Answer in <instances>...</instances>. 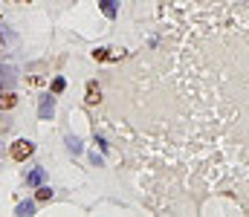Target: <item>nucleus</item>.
Segmentation results:
<instances>
[{
  "mask_svg": "<svg viewBox=\"0 0 249 217\" xmlns=\"http://www.w3.org/2000/svg\"><path fill=\"white\" fill-rule=\"evenodd\" d=\"M9 153H12L15 162H23V159H29V156L35 153V142H32V139H18V142H12Z\"/></svg>",
  "mask_w": 249,
  "mask_h": 217,
  "instance_id": "f257e3e1",
  "label": "nucleus"
},
{
  "mask_svg": "<svg viewBox=\"0 0 249 217\" xmlns=\"http://www.w3.org/2000/svg\"><path fill=\"white\" fill-rule=\"evenodd\" d=\"M55 116V93H47L41 96V104H38V119L41 122H50Z\"/></svg>",
  "mask_w": 249,
  "mask_h": 217,
  "instance_id": "f03ea898",
  "label": "nucleus"
},
{
  "mask_svg": "<svg viewBox=\"0 0 249 217\" xmlns=\"http://www.w3.org/2000/svg\"><path fill=\"white\" fill-rule=\"evenodd\" d=\"M124 52H116V50H107V47H99V50H93V58L96 61H119Z\"/></svg>",
  "mask_w": 249,
  "mask_h": 217,
  "instance_id": "7ed1b4c3",
  "label": "nucleus"
},
{
  "mask_svg": "<svg viewBox=\"0 0 249 217\" xmlns=\"http://www.w3.org/2000/svg\"><path fill=\"white\" fill-rule=\"evenodd\" d=\"M84 101H87V104H99V101H102V87H99L96 81H87V96H84Z\"/></svg>",
  "mask_w": 249,
  "mask_h": 217,
  "instance_id": "20e7f679",
  "label": "nucleus"
},
{
  "mask_svg": "<svg viewBox=\"0 0 249 217\" xmlns=\"http://www.w3.org/2000/svg\"><path fill=\"white\" fill-rule=\"evenodd\" d=\"M99 9H102V15H105V17H110V20H113V17L119 15V0H99Z\"/></svg>",
  "mask_w": 249,
  "mask_h": 217,
  "instance_id": "39448f33",
  "label": "nucleus"
},
{
  "mask_svg": "<svg viewBox=\"0 0 249 217\" xmlns=\"http://www.w3.org/2000/svg\"><path fill=\"white\" fill-rule=\"evenodd\" d=\"M18 104V96L12 90H0V110H12Z\"/></svg>",
  "mask_w": 249,
  "mask_h": 217,
  "instance_id": "423d86ee",
  "label": "nucleus"
},
{
  "mask_svg": "<svg viewBox=\"0 0 249 217\" xmlns=\"http://www.w3.org/2000/svg\"><path fill=\"white\" fill-rule=\"evenodd\" d=\"M15 78H18V72L12 70V67H0V90H3V87H12Z\"/></svg>",
  "mask_w": 249,
  "mask_h": 217,
  "instance_id": "0eeeda50",
  "label": "nucleus"
},
{
  "mask_svg": "<svg viewBox=\"0 0 249 217\" xmlns=\"http://www.w3.org/2000/svg\"><path fill=\"white\" fill-rule=\"evenodd\" d=\"M44 177H47V171H44V168H32V171L26 174V185H41V183H44Z\"/></svg>",
  "mask_w": 249,
  "mask_h": 217,
  "instance_id": "6e6552de",
  "label": "nucleus"
},
{
  "mask_svg": "<svg viewBox=\"0 0 249 217\" xmlns=\"http://www.w3.org/2000/svg\"><path fill=\"white\" fill-rule=\"evenodd\" d=\"M35 200H38V203H50V200H53V188H50V185H38Z\"/></svg>",
  "mask_w": 249,
  "mask_h": 217,
  "instance_id": "1a4fd4ad",
  "label": "nucleus"
},
{
  "mask_svg": "<svg viewBox=\"0 0 249 217\" xmlns=\"http://www.w3.org/2000/svg\"><path fill=\"white\" fill-rule=\"evenodd\" d=\"M18 215H23V217L35 215V200H23V203L18 206Z\"/></svg>",
  "mask_w": 249,
  "mask_h": 217,
  "instance_id": "9d476101",
  "label": "nucleus"
},
{
  "mask_svg": "<svg viewBox=\"0 0 249 217\" xmlns=\"http://www.w3.org/2000/svg\"><path fill=\"white\" fill-rule=\"evenodd\" d=\"M67 148H70V153H81L84 150V145H81L78 136H67Z\"/></svg>",
  "mask_w": 249,
  "mask_h": 217,
  "instance_id": "9b49d317",
  "label": "nucleus"
},
{
  "mask_svg": "<svg viewBox=\"0 0 249 217\" xmlns=\"http://www.w3.org/2000/svg\"><path fill=\"white\" fill-rule=\"evenodd\" d=\"M64 90H67V81H64L61 75H58V78H53V93L58 96V93H64Z\"/></svg>",
  "mask_w": 249,
  "mask_h": 217,
  "instance_id": "f8f14e48",
  "label": "nucleus"
},
{
  "mask_svg": "<svg viewBox=\"0 0 249 217\" xmlns=\"http://www.w3.org/2000/svg\"><path fill=\"white\" fill-rule=\"evenodd\" d=\"M96 145H99V148H102V150H105V153H107V150H110V145H107V139H105V136H102V134H96Z\"/></svg>",
  "mask_w": 249,
  "mask_h": 217,
  "instance_id": "ddd939ff",
  "label": "nucleus"
},
{
  "mask_svg": "<svg viewBox=\"0 0 249 217\" xmlns=\"http://www.w3.org/2000/svg\"><path fill=\"white\" fill-rule=\"evenodd\" d=\"M47 78H41V75H32V78H26V84H32V87H41Z\"/></svg>",
  "mask_w": 249,
  "mask_h": 217,
  "instance_id": "4468645a",
  "label": "nucleus"
},
{
  "mask_svg": "<svg viewBox=\"0 0 249 217\" xmlns=\"http://www.w3.org/2000/svg\"><path fill=\"white\" fill-rule=\"evenodd\" d=\"M90 162H93V165H96V168H102V165H105V159H102V156H99V153H90Z\"/></svg>",
  "mask_w": 249,
  "mask_h": 217,
  "instance_id": "2eb2a0df",
  "label": "nucleus"
}]
</instances>
